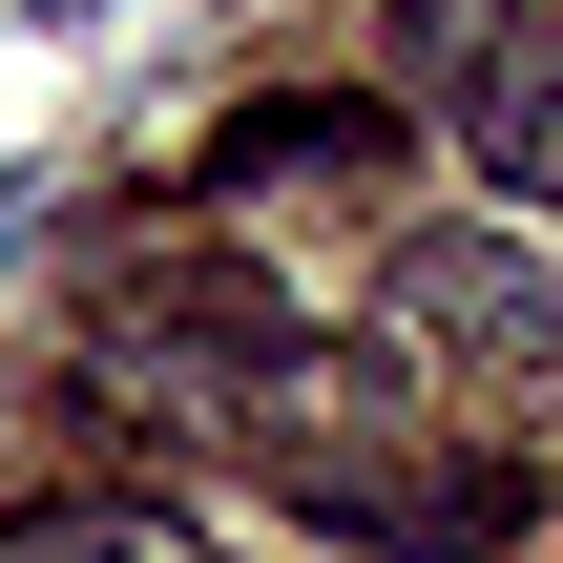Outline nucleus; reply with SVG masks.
Returning a JSON list of instances; mask_svg holds the SVG:
<instances>
[{
    "label": "nucleus",
    "instance_id": "7",
    "mask_svg": "<svg viewBox=\"0 0 563 563\" xmlns=\"http://www.w3.org/2000/svg\"><path fill=\"white\" fill-rule=\"evenodd\" d=\"M0 251H21V188H0Z\"/></svg>",
    "mask_w": 563,
    "mask_h": 563
},
{
    "label": "nucleus",
    "instance_id": "2",
    "mask_svg": "<svg viewBox=\"0 0 563 563\" xmlns=\"http://www.w3.org/2000/svg\"><path fill=\"white\" fill-rule=\"evenodd\" d=\"M397 313L481 376H563V230H397Z\"/></svg>",
    "mask_w": 563,
    "mask_h": 563
},
{
    "label": "nucleus",
    "instance_id": "5",
    "mask_svg": "<svg viewBox=\"0 0 563 563\" xmlns=\"http://www.w3.org/2000/svg\"><path fill=\"white\" fill-rule=\"evenodd\" d=\"M460 167H481L522 230H563V21H522V42L460 84Z\"/></svg>",
    "mask_w": 563,
    "mask_h": 563
},
{
    "label": "nucleus",
    "instance_id": "6",
    "mask_svg": "<svg viewBox=\"0 0 563 563\" xmlns=\"http://www.w3.org/2000/svg\"><path fill=\"white\" fill-rule=\"evenodd\" d=\"M0 563H230V543L125 501V481H42V501H0Z\"/></svg>",
    "mask_w": 563,
    "mask_h": 563
},
{
    "label": "nucleus",
    "instance_id": "3",
    "mask_svg": "<svg viewBox=\"0 0 563 563\" xmlns=\"http://www.w3.org/2000/svg\"><path fill=\"white\" fill-rule=\"evenodd\" d=\"M292 501L355 563H522V481H481V460H313Z\"/></svg>",
    "mask_w": 563,
    "mask_h": 563
},
{
    "label": "nucleus",
    "instance_id": "1",
    "mask_svg": "<svg viewBox=\"0 0 563 563\" xmlns=\"http://www.w3.org/2000/svg\"><path fill=\"white\" fill-rule=\"evenodd\" d=\"M104 355H125L146 397H209V418H230V397H272V418L313 397V334H292V292H272L251 251H230V272H209V251L125 272V292H104Z\"/></svg>",
    "mask_w": 563,
    "mask_h": 563
},
{
    "label": "nucleus",
    "instance_id": "4",
    "mask_svg": "<svg viewBox=\"0 0 563 563\" xmlns=\"http://www.w3.org/2000/svg\"><path fill=\"white\" fill-rule=\"evenodd\" d=\"M209 188H397V84H272V104H230Z\"/></svg>",
    "mask_w": 563,
    "mask_h": 563
}]
</instances>
